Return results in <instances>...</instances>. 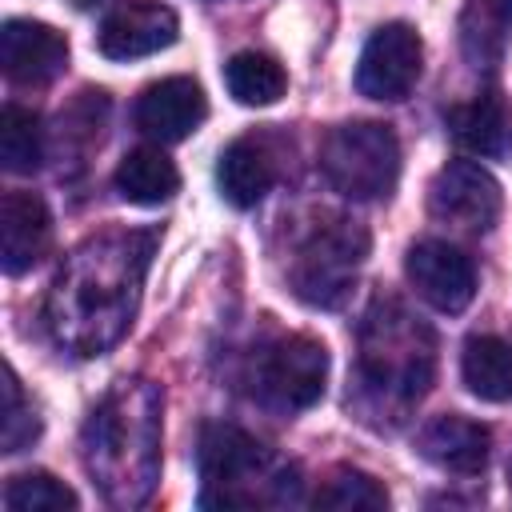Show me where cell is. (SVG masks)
Segmentation results:
<instances>
[{
	"label": "cell",
	"mask_w": 512,
	"mask_h": 512,
	"mask_svg": "<svg viewBox=\"0 0 512 512\" xmlns=\"http://www.w3.org/2000/svg\"><path fill=\"white\" fill-rule=\"evenodd\" d=\"M152 248V232L116 228L84 240L64 260L44 300V324L64 352L100 356L124 340L140 308Z\"/></svg>",
	"instance_id": "obj_1"
},
{
	"label": "cell",
	"mask_w": 512,
	"mask_h": 512,
	"mask_svg": "<svg viewBox=\"0 0 512 512\" xmlns=\"http://www.w3.org/2000/svg\"><path fill=\"white\" fill-rule=\"evenodd\" d=\"M160 412L164 396L148 380L112 384L84 420V468L116 508H140L160 476Z\"/></svg>",
	"instance_id": "obj_2"
},
{
	"label": "cell",
	"mask_w": 512,
	"mask_h": 512,
	"mask_svg": "<svg viewBox=\"0 0 512 512\" xmlns=\"http://www.w3.org/2000/svg\"><path fill=\"white\" fill-rule=\"evenodd\" d=\"M436 344L420 316H412L400 300H376L360 324V404L380 416L408 412L432 384Z\"/></svg>",
	"instance_id": "obj_3"
},
{
	"label": "cell",
	"mask_w": 512,
	"mask_h": 512,
	"mask_svg": "<svg viewBox=\"0 0 512 512\" xmlns=\"http://www.w3.org/2000/svg\"><path fill=\"white\" fill-rule=\"evenodd\" d=\"M200 504L204 508H280L300 500L296 464L272 456L236 424H208L200 436Z\"/></svg>",
	"instance_id": "obj_4"
},
{
	"label": "cell",
	"mask_w": 512,
	"mask_h": 512,
	"mask_svg": "<svg viewBox=\"0 0 512 512\" xmlns=\"http://www.w3.org/2000/svg\"><path fill=\"white\" fill-rule=\"evenodd\" d=\"M320 172L348 200L392 196L400 180V140L380 120L340 124L320 144Z\"/></svg>",
	"instance_id": "obj_5"
},
{
	"label": "cell",
	"mask_w": 512,
	"mask_h": 512,
	"mask_svg": "<svg viewBox=\"0 0 512 512\" xmlns=\"http://www.w3.org/2000/svg\"><path fill=\"white\" fill-rule=\"evenodd\" d=\"M364 256H368V232L356 220L332 216L316 224L288 268L292 296L304 300L308 308H340L356 284Z\"/></svg>",
	"instance_id": "obj_6"
},
{
	"label": "cell",
	"mask_w": 512,
	"mask_h": 512,
	"mask_svg": "<svg viewBox=\"0 0 512 512\" xmlns=\"http://www.w3.org/2000/svg\"><path fill=\"white\" fill-rule=\"evenodd\" d=\"M328 384V348L312 336H276L252 356L248 368V388L256 404L296 416L308 412Z\"/></svg>",
	"instance_id": "obj_7"
},
{
	"label": "cell",
	"mask_w": 512,
	"mask_h": 512,
	"mask_svg": "<svg viewBox=\"0 0 512 512\" xmlns=\"http://www.w3.org/2000/svg\"><path fill=\"white\" fill-rule=\"evenodd\" d=\"M424 68V44L412 24H380L356 64V88L368 100H404Z\"/></svg>",
	"instance_id": "obj_8"
},
{
	"label": "cell",
	"mask_w": 512,
	"mask_h": 512,
	"mask_svg": "<svg viewBox=\"0 0 512 512\" xmlns=\"http://www.w3.org/2000/svg\"><path fill=\"white\" fill-rule=\"evenodd\" d=\"M428 208L444 224H456L464 232H488L500 216V184L488 168L472 160H452L432 176Z\"/></svg>",
	"instance_id": "obj_9"
},
{
	"label": "cell",
	"mask_w": 512,
	"mask_h": 512,
	"mask_svg": "<svg viewBox=\"0 0 512 512\" xmlns=\"http://www.w3.org/2000/svg\"><path fill=\"white\" fill-rule=\"evenodd\" d=\"M408 284L420 300L440 312H464L476 296V268L472 260L448 240H416L404 260Z\"/></svg>",
	"instance_id": "obj_10"
},
{
	"label": "cell",
	"mask_w": 512,
	"mask_h": 512,
	"mask_svg": "<svg viewBox=\"0 0 512 512\" xmlns=\"http://www.w3.org/2000/svg\"><path fill=\"white\" fill-rule=\"evenodd\" d=\"M176 36H180V20L168 4L132 0V4H120L116 12H108V20L100 24V36H96V48L108 60H140V56L172 48Z\"/></svg>",
	"instance_id": "obj_11"
},
{
	"label": "cell",
	"mask_w": 512,
	"mask_h": 512,
	"mask_svg": "<svg viewBox=\"0 0 512 512\" xmlns=\"http://www.w3.org/2000/svg\"><path fill=\"white\" fill-rule=\"evenodd\" d=\"M68 64V40L40 20H4L0 28V68L12 84H48Z\"/></svg>",
	"instance_id": "obj_12"
},
{
	"label": "cell",
	"mask_w": 512,
	"mask_h": 512,
	"mask_svg": "<svg viewBox=\"0 0 512 512\" xmlns=\"http://www.w3.org/2000/svg\"><path fill=\"white\" fill-rule=\"evenodd\" d=\"M208 116L204 88L192 76H168L140 92L136 100V128L160 144H176L192 136Z\"/></svg>",
	"instance_id": "obj_13"
},
{
	"label": "cell",
	"mask_w": 512,
	"mask_h": 512,
	"mask_svg": "<svg viewBox=\"0 0 512 512\" xmlns=\"http://www.w3.org/2000/svg\"><path fill=\"white\" fill-rule=\"evenodd\" d=\"M52 248V216L36 192H4L0 200V264L8 276L28 272Z\"/></svg>",
	"instance_id": "obj_14"
},
{
	"label": "cell",
	"mask_w": 512,
	"mask_h": 512,
	"mask_svg": "<svg viewBox=\"0 0 512 512\" xmlns=\"http://www.w3.org/2000/svg\"><path fill=\"white\" fill-rule=\"evenodd\" d=\"M488 448H492V436L484 424L468 420V416H436L420 428L416 436V452L436 464L440 472H452V476H476L484 472L488 464Z\"/></svg>",
	"instance_id": "obj_15"
},
{
	"label": "cell",
	"mask_w": 512,
	"mask_h": 512,
	"mask_svg": "<svg viewBox=\"0 0 512 512\" xmlns=\"http://www.w3.org/2000/svg\"><path fill=\"white\" fill-rule=\"evenodd\" d=\"M448 128L456 144H464L468 152L512 160V108L496 92H484V96H472L448 108Z\"/></svg>",
	"instance_id": "obj_16"
},
{
	"label": "cell",
	"mask_w": 512,
	"mask_h": 512,
	"mask_svg": "<svg viewBox=\"0 0 512 512\" xmlns=\"http://www.w3.org/2000/svg\"><path fill=\"white\" fill-rule=\"evenodd\" d=\"M216 184L224 192L228 204L236 208H252L268 196V188L276 184V160L268 152L264 140L256 136H240L232 140L224 152H220V164H216Z\"/></svg>",
	"instance_id": "obj_17"
},
{
	"label": "cell",
	"mask_w": 512,
	"mask_h": 512,
	"mask_svg": "<svg viewBox=\"0 0 512 512\" xmlns=\"http://www.w3.org/2000/svg\"><path fill=\"white\" fill-rule=\"evenodd\" d=\"M460 376L472 396L488 404L512 400V344L500 336H468L460 352Z\"/></svg>",
	"instance_id": "obj_18"
},
{
	"label": "cell",
	"mask_w": 512,
	"mask_h": 512,
	"mask_svg": "<svg viewBox=\"0 0 512 512\" xmlns=\"http://www.w3.org/2000/svg\"><path fill=\"white\" fill-rule=\"evenodd\" d=\"M116 192L128 200V204H140V208H152V204H164L176 188H180V172L176 164L160 152V148H132L116 176H112Z\"/></svg>",
	"instance_id": "obj_19"
},
{
	"label": "cell",
	"mask_w": 512,
	"mask_h": 512,
	"mask_svg": "<svg viewBox=\"0 0 512 512\" xmlns=\"http://www.w3.org/2000/svg\"><path fill=\"white\" fill-rule=\"evenodd\" d=\"M224 84L232 92L236 104H248V108H264V104H276L288 88V76L280 68V60H272L268 52H236L228 64H224Z\"/></svg>",
	"instance_id": "obj_20"
},
{
	"label": "cell",
	"mask_w": 512,
	"mask_h": 512,
	"mask_svg": "<svg viewBox=\"0 0 512 512\" xmlns=\"http://www.w3.org/2000/svg\"><path fill=\"white\" fill-rule=\"evenodd\" d=\"M44 160V128L36 120V112L20 108V104H4L0 112V164L16 176L36 172Z\"/></svg>",
	"instance_id": "obj_21"
},
{
	"label": "cell",
	"mask_w": 512,
	"mask_h": 512,
	"mask_svg": "<svg viewBox=\"0 0 512 512\" xmlns=\"http://www.w3.org/2000/svg\"><path fill=\"white\" fill-rule=\"evenodd\" d=\"M4 504L12 512H72L76 492L52 472H20L4 488Z\"/></svg>",
	"instance_id": "obj_22"
},
{
	"label": "cell",
	"mask_w": 512,
	"mask_h": 512,
	"mask_svg": "<svg viewBox=\"0 0 512 512\" xmlns=\"http://www.w3.org/2000/svg\"><path fill=\"white\" fill-rule=\"evenodd\" d=\"M316 508H340V512H380L388 508V492L360 468H336L328 484L316 492Z\"/></svg>",
	"instance_id": "obj_23"
},
{
	"label": "cell",
	"mask_w": 512,
	"mask_h": 512,
	"mask_svg": "<svg viewBox=\"0 0 512 512\" xmlns=\"http://www.w3.org/2000/svg\"><path fill=\"white\" fill-rule=\"evenodd\" d=\"M36 436H40V416L32 404H24L16 372L4 368V452H24Z\"/></svg>",
	"instance_id": "obj_24"
},
{
	"label": "cell",
	"mask_w": 512,
	"mask_h": 512,
	"mask_svg": "<svg viewBox=\"0 0 512 512\" xmlns=\"http://www.w3.org/2000/svg\"><path fill=\"white\" fill-rule=\"evenodd\" d=\"M468 16H476V24H468V44L476 36H500V28L512 24V0H472Z\"/></svg>",
	"instance_id": "obj_25"
},
{
	"label": "cell",
	"mask_w": 512,
	"mask_h": 512,
	"mask_svg": "<svg viewBox=\"0 0 512 512\" xmlns=\"http://www.w3.org/2000/svg\"><path fill=\"white\" fill-rule=\"evenodd\" d=\"M76 8H96V4H104V0H72Z\"/></svg>",
	"instance_id": "obj_26"
},
{
	"label": "cell",
	"mask_w": 512,
	"mask_h": 512,
	"mask_svg": "<svg viewBox=\"0 0 512 512\" xmlns=\"http://www.w3.org/2000/svg\"><path fill=\"white\" fill-rule=\"evenodd\" d=\"M508 484H512V460H508Z\"/></svg>",
	"instance_id": "obj_27"
}]
</instances>
